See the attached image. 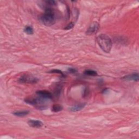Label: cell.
Segmentation results:
<instances>
[{
  "label": "cell",
  "instance_id": "1",
  "mask_svg": "<svg viewBox=\"0 0 139 139\" xmlns=\"http://www.w3.org/2000/svg\"><path fill=\"white\" fill-rule=\"evenodd\" d=\"M40 22L46 26H51L56 22V16L54 10L50 7H46L45 13L41 15L40 17Z\"/></svg>",
  "mask_w": 139,
  "mask_h": 139
},
{
  "label": "cell",
  "instance_id": "2",
  "mask_svg": "<svg viewBox=\"0 0 139 139\" xmlns=\"http://www.w3.org/2000/svg\"><path fill=\"white\" fill-rule=\"evenodd\" d=\"M97 42L103 51L105 53H109L110 52L112 43L109 37L105 34H102L97 38Z\"/></svg>",
  "mask_w": 139,
  "mask_h": 139
},
{
  "label": "cell",
  "instance_id": "3",
  "mask_svg": "<svg viewBox=\"0 0 139 139\" xmlns=\"http://www.w3.org/2000/svg\"><path fill=\"white\" fill-rule=\"evenodd\" d=\"M18 81L21 83L34 84V83H36L38 82V78L34 77L32 75H24L19 78V81Z\"/></svg>",
  "mask_w": 139,
  "mask_h": 139
},
{
  "label": "cell",
  "instance_id": "4",
  "mask_svg": "<svg viewBox=\"0 0 139 139\" xmlns=\"http://www.w3.org/2000/svg\"><path fill=\"white\" fill-rule=\"evenodd\" d=\"M100 29V25L98 22H94L90 25L87 29L86 34L88 35H92L97 33Z\"/></svg>",
  "mask_w": 139,
  "mask_h": 139
},
{
  "label": "cell",
  "instance_id": "5",
  "mask_svg": "<svg viewBox=\"0 0 139 139\" xmlns=\"http://www.w3.org/2000/svg\"><path fill=\"white\" fill-rule=\"evenodd\" d=\"M37 95L40 98L44 100H51L53 98L52 94L47 90H40L37 92Z\"/></svg>",
  "mask_w": 139,
  "mask_h": 139
},
{
  "label": "cell",
  "instance_id": "6",
  "mask_svg": "<svg viewBox=\"0 0 139 139\" xmlns=\"http://www.w3.org/2000/svg\"><path fill=\"white\" fill-rule=\"evenodd\" d=\"M28 124L31 127L39 128L43 125V123L39 120H31L28 121Z\"/></svg>",
  "mask_w": 139,
  "mask_h": 139
},
{
  "label": "cell",
  "instance_id": "7",
  "mask_svg": "<svg viewBox=\"0 0 139 139\" xmlns=\"http://www.w3.org/2000/svg\"><path fill=\"white\" fill-rule=\"evenodd\" d=\"M122 80H124L126 81H133L135 82H138V73H133L130 75H128L127 76H125L123 77L122 78Z\"/></svg>",
  "mask_w": 139,
  "mask_h": 139
},
{
  "label": "cell",
  "instance_id": "8",
  "mask_svg": "<svg viewBox=\"0 0 139 139\" xmlns=\"http://www.w3.org/2000/svg\"><path fill=\"white\" fill-rule=\"evenodd\" d=\"M85 103H81V104H77L74 107H71V108H70V110L72 112H76L78 111H80L82 109L85 107Z\"/></svg>",
  "mask_w": 139,
  "mask_h": 139
},
{
  "label": "cell",
  "instance_id": "9",
  "mask_svg": "<svg viewBox=\"0 0 139 139\" xmlns=\"http://www.w3.org/2000/svg\"><path fill=\"white\" fill-rule=\"evenodd\" d=\"M29 111L28 110H24V111H18L16 112H13V114L15 116H17V117H25L26 115H27L28 114H29Z\"/></svg>",
  "mask_w": 139,
  "mask_h": 139
},
{
  "label": "cell",
  "instance_id": "10",
  "mask_svg": "<svg viewBox=\"0 0 139 139\" xmlns=\"http://www.w3.org/2000/svg\"><path fill=\"white\" fill-rule=\"evenodd\" d=\"M24 32L28 35H32L34 34V29L31 26H26L23 29Z\"/></svg>",
  "mask_w": 139,
  "mask_h": 139
},
{
  "label": "cell",
  "instance_id": "11",
  "mask_svg": "<svg viewBox=\"0 0 139 139\" xmlns=\"http://www.w3.org/2000/svg\"><path fill=\"white\" fill-rule=\"evenodd\" d=\"M63 107L59 104H54L52 107V111L54 112H58L63 110Z\"/></svg>",
  "mask_w": 139,
  "mask_h": 139
},
{
  "label": "cell",
  "instance_id": "12",
  "mask_svg": "<svg viewBox=\"0 0 139 139\" xmlns=\"http://www.w3.org/2000/svg\"><path fill=\"white\" fill-rule=\"evenodd\" d=\"M84 74L89 76H97V72L94 70H87L84 71Z\"/></svg>",
  "mask_w": 139,
  "mask_h": 139
},
{
  "label": "cell",
  "instance_id": "13",
  "mask_svg": "<svg viewBox=\"0 0 139 139\" xmlns=\"http://www.w3.org/2000/svg\"><path fill=\"white\" fill-rule=\"evenodd\" d=\"M50 73H55V74H58L59 75H61L63 77H64V75L63 74V72L60 71L59 70H58V69H53L52 70H51V71H50Z\"/></svg>",
  "mask_w": 139,
  "mask_h": 139
},
{
  "label": "cell",
  "instance_id": "14",
  "mask_svg": "<svg viewBox=\"0 0 139 139\" xmlns=\"http://www.w3.org/2000/svg\"><path fill=\"white\" fill-rule=\"evenodd\" d=\"M46 3V5H49V6H54L56 5L57 4V2L55 1H53V0H50V1H45Z\"/></svg>",
  "mask_w": 139,
  "mask_h": 139
},
{
  "label": "cell",
  "instance_id": "15",
  "mask_svg": "<svg viewBox=\"0 0 139 139\" xmlns=\"http://www.w3.org/2000/svg\"><path fill=\"white\" fill-rule=\"evenodd\" d=\"M75 26V24L73 22H71L70 23H69V25H68L67 26H66V27L64 28L65 30H70L71 29H72V28H74Z\"/></svg>",
  "mask_w": 139,
  "mask_h": 139
},
{
  "label": "cell",
  "instance_id": "16",
  "mask_svg": "<svg viewBox=\"0 0 139 139\" xmlns=\"http://www.w3.org/2000/svg\"><path fill=\"white\" fill-rule=\"evenodd\" d=\"M69 71L70 72V73H72V74H76L77 73V70L75 69H73V68H70L69 69Z\"/></svg>",
  "mask_w": 139,
  "mask_h": 139
}]
</instances>
